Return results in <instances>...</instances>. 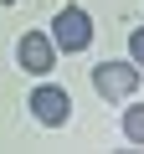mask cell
<instances>
[{
	"label": "cell",
	"instance_id": "6da1fadb",
	"mask_svg": "<svg viewBox=\"0 0 144 154\" xmlns=\"http://www.w3.org/2000/svg\"><path fill=\"white\" fill-rule=\"evenodd\" d=\"M93 88H98L108 103L134 98V88H139V67H134V62H98V67H93Z\"/></svg>",
	"mask_w": 144,
	"mask_h": 154
},
{
	"label": "cell",
	"instance_id": "7a4b0ae2",
	"mask_svg": "<svg viewBox=\"0 0 144 154\" xmlns=\"http://www.w3.org/2000/svg\"><path fill=\"white\" fill-rule=\"evenodd\" d=\"M52 41H57L62 51H83V46L93 41V21H88V11H77V5L57 11V21H52Z\"/></svg>",
	"mask_w": 144,
	"mask_h": 154
},
{
	"label": "cell",
	"instance_id": "3957f363",
	"mask_svg": "<svg viewBox=\"0 0 144 154\" xmlns=\"http://www.w3.org/2000/svg\"><path fill=\"white\" fill-rule=\"evenodd\" d=\"M31 113L46 123V128H57V123H67V113H72V98L62 93V88H52V82H41L36 93H31Z\"/></svg>",
	"mask_w": 144,
	"mask_h": 154
},
{
	"label": "cell",
	"instance_id": "277c9868",
	"mask_svg": "<svg viewBox=\"0 0 144 154\" xmlns=\"http://www.w3.org/2000/svg\"><path fill=\"white\" fill-rule=\"evenodd\" d=\"M16 57H21L26 72H52V62H57V41L41 36V31H26L21 46H16Z\"/></svg>",
	"mask_w": 144,
	"mask_h": 154
},
{
	"label": "cell",
	"instance_id": "5b68a950",
	"mask_svg": "<svg viewBox=\"0 0 144 154\" xmlns=\"http://www.w3.org/2000/svg\"><path fill=\"white\" fill-rule=\"evenodd\" d=\"M124 139H129V144H144V103H134V108L124 113Z\"/></svg>",
	"mask_w": 144,
	"mask_h": 154
},
{
	"label": "cell",
	"instance_id": "8992f818",
	"mask_svg": "<svg viewBox=\"0 0 144 154\" xmlns=\"http://www.w3.org/2000/svg\"><path fill=\"white\" fill-rule=\"evenodd\" d=\"M129 57H134V67H144V26L129 36Z\"/></svg>",
	"mask_w": 144,
	"mask_h": 154
},
{
	"label": "cell",
	"instance_id": "52a82bcc",
	"mask_svg": "<svg viewBox=\"0 0 144 154\" xmlns=\"http://www.w3.org/2000/svg\"><path fill=\"white\" fill-rule=\"evenodd\" d=\"M5 5H11V0H5Z\"/></svg>",
	"mask_w": 144,
	"mask_h": 154
}]
</instances>
